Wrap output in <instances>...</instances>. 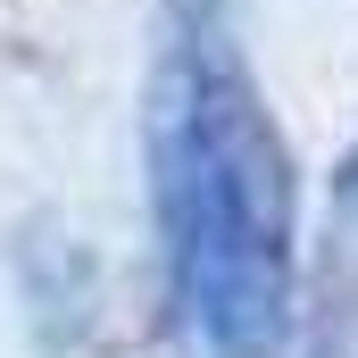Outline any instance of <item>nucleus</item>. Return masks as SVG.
I'll use <instances>...</instances> for the list:
<instances>
[{
    "label": "nucleus",
    "instance_id": "obj_1",
    "mask_svg": "<svg viewBox=\"0 0 358 358\" xmlns=\"http://www.w3.org/2000/svg\"><path fill=\"white\" fill-rule=\"evenodd\" d=\"M150 208L167 300L200 358H283L300 275V192L234 0H176L150 67Z\"/></svg>",
    "mask_w": 358,
    "mask_h": 358
},
{
    "label": "nucleus",
    "instance_id": "obj_2",
    "mask_svg": "<svg viewBox=\"0 0 358 358\" xmlns=\"http://www.w3.org/2000/svg\"><path fill=\"white\" fill-rule=\"evenodd\" d=\"M342 217L358 225V150H350V167H342Z\"/></svg>",
    "mask_w": 358,
    "mask_h": 358
}]
</instances>
